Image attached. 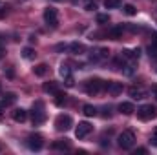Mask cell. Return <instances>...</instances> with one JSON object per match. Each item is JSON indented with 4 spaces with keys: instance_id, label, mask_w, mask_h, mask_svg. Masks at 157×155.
<instances>
[{
    "instance_id": "obj_1",
    "label": "cell",
    "mask_w": 157,
    "mask_h": 155,
    "mask_svg": "<svg viewBox=\"0 0 157 155\" xmlns=\"http://www.w3.org/2000/svg\"><path fill=\"white\" fill-rule=\"evenodd\" d=\"M106 80H101V78H90V80H86L84 82V91L88 93V95H97V93H101V91H104L106 89Z\"/></svg>"
},
{
    "instance_id": "obj_2",
    "label": "cell",
    "mask_w": 157,
    "mask_h": 155,
    "mask_svg": "<svg viewBox=\"0 0 157 155\" xmlns=\"http://www.w3.org/2000/svg\"><path fill=\"white\" fill-rule=\"evenodd\" d=\"M117 144L121 150H132L133 148V144H135V135H133V131H122V133H119L117 137Z\"/></svg>"
},
{
    "instance_id": "obj_3",
    "label": "cell",
    "mask_w": 157,
    "mask_h": 155,
    "mask_svg": "<svg viewBox=\"0 0 157 155\" xmlns=\"http://www.w3.org/2000/svg\"><path fill=\"white\" fill-rule=\"evenodd\" d=\"M137 117H139L141 120H152V119L157 117V110L152 104H144V106H141V108L137 110Z\"/></svg>"
},
{
    "instance_id": "obj_4",
    "label": "cell",
    "mask_w": 157,
    "mask_h": 155,
    "mask_svg": "<svg viewBox=\"0 0 157 155\" xmlns=\"http://www.w3.org/2000/svg\"><path fill=\"white\" fill-rule=\"evenodd\" d=\"M73 126V119L70 115H59L55 119V130L57 131H68Z\"/></svg>"
},
{
    "instance_id": "obj_5",
    "label": "cell",
    "mask_w": 157,
    "mask_h": 155,
    "mask_svg": "<svg viewBox=\"0 0 157 155\" xmlns=\"http://www.w3.org/2000/svg\"><path fill=\"white\" fill-rule=\"evenodd\" d=\"M44 20H46L48 26L57 28L59 26V13H57V9L55 7H46L44 9Z\"/></svg>"
},
{
    "instance_id": "obj_6",
    "label": "cell",
    "mask_w": 157,
    "mask_h": 155,
    "mask_svg": "<svg viewBox=\"0 0 157 155\" xmlns=\"http://www.w3.org/2000/svg\"><path fill=\"white\" fill-rule=\"evenodd\" d=\"M44 120H46V113L42 112V102H35L31 112V122L37 126V124H42Z\"/></svg>"
},
{
    "instance_id": "obj_7",
    "label": "cell",
    "mask_w": 157,
    "mask_h": 155,
    "mask_svg": "<svg viewBox=\"0 0 157 155\" xmlns=\"http://www.w3.org/2000/svg\"><path fill=\"white\" fill-rule=\"evenodd\" d=\"M26 142H28V148L33 150V152H39V150H42V146H44V139H42V135H39V133H31Z\"/></svg>"
},
{
    "instance_id": "obj_8",
    "label": "cell",
    "mask_w": 157,
    "mask_h": 155,
    "mask_svg": "<svg viewBox=\"0 0 157 155\" xmlns=\"http://www.w3.org/2000/svg\"><path fill=\"white\" fill-rule=\"evenodd\" d=\"M91 130H93V126L90 124V122H78L77 130H75V135H77V139H84V137H88L90 133H91Z\"/></svg>"
},
{
    "instance_id": "obj_9",
    "label": "cell",
    "mask_w": 157,
    "mask_h": 155,
    "mask_svg": "<svg viewBox=\"0 0 157 155\" xmlns=\"http://www.w3.org/2000/svg\"><path fill=\"white\" fill-rule=\"evenodd\" d=\"M128 95H130L133 100H141V99L146 97V91H144V88H141V86H132V88L128 89Z\"/></svg>"
},
{
    "instance_id": "obj_10",
    "label": "cell",
    "mask_w": 157,
    "mask_h": 155,
    "mask_svg": "<svg viewBox=\"0 0 157 155\" xmlns=\"http://www.w3.org/2000/svg\"><path fill=\"white\" fill-rule=\"evenodd\" d=\"M106 91L110 93V95H119V93H122V82H115V80H108V84H106Z\"/></svg>"
},
{
    "instance_id": "obj_11",
    "label": "cell",
    "mask_w": 157,
    "mask_h": 155,
    "mask_svg": "<svg viewBox=\"0 0 157 155\" xmlns=\"http://www.w3.org/2000/svg\"><path fill=\"white\" fill-rule=\"evenodd\" d=\"M11 117H13L15 122H24V120L28 119V112H26L24 108H17V110L11 112Z\"/></svg>"
},
{
    "instance_id": "obj_12",
    "label": "cell",
    "mask_w": 157,
    "mask_h": 155,
    "mask_svg": "<svg viewBox=\"0 0 157 155\" xmlns=\"http://www.w3.org/2000/svg\"><path fill=\"white\" fill-rule=\"evenodd\" d=\"M110 55V51L106 49V47H101V49H97L93 55H91V62H99V60H102V59H106Z\"/></svg>"
},
{
    "instance_id": "obj_13",
    "label": "cell",
    "mask_w": 157,
    "mask_h": 155,
    "mask_svg": "<svg viewBox=\"0 0 157 155\" xmlns=\"http://www.w3.org/2000/svg\"><path fill=\"white\" fill-rule=\"evenodd\" d=\"M122 57L128 59V60H137V59L141 57V49H139V47H137V49H124V51H122Z\"/></svg>"
},
{
    "instance_id": "obj_14",
    "label": "cell",
    "mask_w": 157,
    "mask_h": 155,
    "mask_svg": "<svg viewBox=\"0 0 157 155\" xmlns=\"http://www.w3.org/2000/svg\"><path fill=\"white\" fill-rule=\"evenodd\" d=\"M42 89H44V93H49V95H55V93L59 91V84H57V82H53V80H49V82H44V86H42Z\"/></svg>"
},
{
    "instance_id": "obj_15",
    "label": "cell",
    "mask_w": 157,
    "mask_h": 155,
    "mask_svg": "<svg viewBox=\"0 0 157 155\" xmlns=\"http://www.w3.org/2000/svg\"><path fill=\"white\" fill-rule=\"evenodd\" d=\"M68 49L73 53V55H82L84 51H86V47H84V44H80V42H71L70 46H68Z\"/></svg>"
},
{
    "instance_id": "obj_16",
    "label": "cell",
    "mask_w": 157,
    "mask_h": 155,
    "mask_svg": "<svg viewBox=\"0 0 157 155\" xmlns=\"http://www.w3.org/2000/svg\"><path fill=\"white\" fill-rule=\"evenodd\" d=\"M119 112L124 113V115H132V113L135 112V108H133L132 102H121V104H119Z\"/></svg>"
},
{
    "instance_id": "obj_17",
    "label": "cell",
    "mask_w": 157,
    "mask_h": 155,
    "mask_svg": "<svg viewBox=\"0 0 157 155\" xmlns=\"http://www.w3.org/2000/svg\"><path fill=\"white\" fill-rule=\"evenodd\" d=\"M53 148L55 150H70L71 148V142L68 139H59V141L53 142Z\"/></svg>"
},
{
    "instance_id": "obj_18",
    "label": "cell",
    "mask_w": 157,
    "mask_h": 155,
    "mask_svg": "<svg viewBox=\"0 0 157 155\" xmlns=\"http://www.w3.org/2000/svg\"><path fill=\"white\" fill-rule=\"evenodd\" d=\"M122 31H124V29H122V26L112 28V29L108 31V37H110V39H113V40H119V39H121V35H122Z\"/></svg>"
},
{
    "instance_id": "obj_19",
    "label": "cell",
    "mask_w": 157,
    "mask_h": 155,
    "mask_svg": "<svg viewBox=\"0 0 157 155\" xmlns=\"http://www.w3.org/2000/svg\"><path fill=\"white\" fill-rule=\"evenodd\" d=\"M15 100H17V95L9 91V93H6V95H4V99H2V106H4V104H6V106L15 104Z\"/></svg>"
},
{
    "instance_id": "obj_20",
    "label": "cell",
    "mask_w": 157,
    "mask_h": 155,
    "mask_svg": "<svg viewBox=\"0 0 157 155\" xmlns=\"http://www.w3.org/2000/svg\"><path fill=\"white\" fill-rule=\"evenodd\" d=\"M35 55H37V53H35L33 47H24V49H22V57H24L26 60H33Z\"/></svg>"
},
{
    "instance_id": "obj_21",
    "label": "cell",
    "mask_w": 157,
    "mask_h": 155,
    "mask_svg": "<svg viewBox=\"0 0 157 155\" xmlns=\"http://www.w3.org/2000/svg\"><path fill=\"white\" fill-rule=\"evenodd\" d=\"M33 73H35L37 77H44V75L48 73V66H46V64H39V66H35V68H33Z\"/></svg>"
},
{
    "instance_id": "obj_22",
    "label": "cell",
    "mask_w": 157,
    "mask_h": 155,
    "mask_svg": "<svg viewBox=\"0 0 157 155\" xmlns=\"http://www.w3.org/2000/svg\"><path fill=\"white\" fill-rule=\"evenodd\" d=\"M82 112H84V115L86 117H95L97 115V110H95V106H91V104H84Z\"/></svg>"
},
{
    "instance_id": "obj_23",
    "label": "cell",
    "mask_w": 157,
    "mask_h": 155,
    "mask_svg": "<svg viewBox=\"0 0 157 155\" xmlns=\"http://www.w3.org/2000/svg\"><path fill=\"white\" fill-rule=\"evenodd\" d=\"M55 97H57V99H55V104H57V106H64V104H66V95H64L62 91H57Z\"/></svg>"
},
{
    "instance_id": "obj_24",
    "label": "cell",
    "mask_w": 157,
    "mask_h": 155,
    "mask_svg": "<svg viewBox=\"0 0 157 155\" xmlns=\"http://www.w3.org/2000/svg\"><path fill=\"white\" fill-rule=\"evenodd\" d=\"M59 73H60V77H62V78L70 77V75H71V68H70L68 64H62V66H60V70H59Z\"/></svg>"
},
{
    "instance_id": "obj_25",
    "label": "cell",
    "mask_w": 157,
    "mask_h": 155,
    "mask_svg": "<svg viewBox=\"0 0 157 155\" xmlns=\"http://www.w3.org/2000/svg\"><path fill=\"white\" fill-rule=\"evenodd\" d=\"M122 11H124L128 17H133V15H137V9H135V6H132V4H126V6L122 7Z\"/></svg>"
},
{
    "instance_id": "obj_26",
    "label": "cell",
    "mask_w": 157,
    "mask_h": 155,
    "mask_svg": "<svg viewBox=\"0 0 157 155\" xmlns=\"http://www.w3.org/2000/svg\"><path fill=\"white\" fill-rule=\"evenodd\" d=\"M104 6H106V9H115L121 6V0H104Z\"/></svg>"
},
{
    "instance_id": "obj_27",
    "label": "cell",
    "mask_w": 157,
    "mask_h": 155,
    "mask_svg": "<svg viewBox=\"0 0 157 155\" xmlns=\"http://www.w3.org/2000/svg\"><path fill=\"white\" fill-rule=\"evenodd\" d=\"M110 22V15H97V24H108Z\"/></svg>"
},
{
    "instance_id": "obj_28",
    "label": "cell",
    "mask_w": 157,
    "mask_h": 155,
    "mask_svg": "<svg viewBox=\"0 0 157 155\" xmlns=\"http://www.w3.org/2000/svg\"><path fill=\"white\" fill-rule=\"evenodd\" d=\"M122 71H124V75H133V64H126L124 68H122Z\"/></svg>"
},
{
    "instance_id": "obj_29",
    "label": "cell",
    "mask_w": 157,
    "mask_h": 155,
    "mask_svg": "<svg viewBox=\"0 0 157 155\" xmlns=\"http://www.w3.org/2000/svg\"><path fill=\"white\" fill-rule=\"evenodd\" d=\"M64 84H66L68 88H73V86H75V80H73V75H70V77H66V78H64Z\"/></svg>"
},
{
    "instance_id": "obj_30",
    "label": "cell",
    "mask_w": 157,
    "mask_h": 155,
    "mask_svg": "<svg viewBox=\"0 0 157 155\" xmlns=\"http://www.w3.org/2000/svg\"><path fill=\"white\" fill-rule=\"evenodd\" d=\"M150 144L157 148V128L154 130V131H152V137H150Z\"/></svg>"
},
{
    "instance_id": "obj_31",
    "label": "cell",
    "mask_w": 157,
    "mask_h": 155,
    "mask_svg": "<svg viewBox=\"0 0 157 155\" xmlns=\"http://www.w3.org/2000/svg\"><path fill=\"white\" fill-rule=\"evenodd\" d=\"M84 9H86V11H93V9H97V4H95V2H86Z\"/></svg>"
},
{
    "instance_id": "obj_32",
    "label": "cell",
    "mask_w": 157,
    "mask_h": 155,
    "mask_svg": "<svg viewBox=\"0 0 157 155\" xmlns=\"http://www.w3.org/2000/svg\"><path fill=\"white\" fill-rule=\"evenodd\" d=\"M135 153H141V155H144V153H146V148H139V150H137Z\"/></svg>"
},
{
    "instance_id": "obj_33",
    "label": "cell",
    "mask_w": 157,
    "mask_h": 155,
    "mask_svg": "<svg viewBox=\"0 0 157 155\" xmlns=\"http://www.w3.org/2000/svg\"><path fill=\"white\" fill-rule=\"evenodd\" d=\"M4 55H6V49H4V47H0V60L4 59Z\"/></svg>"
},
{
    "instance_id": "obj_34",
    "label": "cell",
    "mask_w": 157,
    "mask_h": 155,
    "mask_svg": "<svg viewBox=\"0 0 157 155\" xmlns=\"http://www.w3.org/2000/svg\"><path fill=\"white\" fill-rule=\"evenodd\" d=\"M2 117H4V106L0 104V119H2Z\"/></svg>"
},
{
    "instance_id": "obj_35",
    "label": "cell",
    "mask_w": 157,
    "mask_h": 155,
    "mask_svg": "<svg viewBox=\"0 0 157 155\" xmlns=\"http://www.w3.org/2000/svg\"><path fill=\"white\" fill-rule=\"evenodd\" d=\"M154 93H155V97H157V86H154Z\"/></svg>"
},
{
    "instance_id": "obj_36",
    "label": "cell",
    "mask_w": 157,
    "mask_h": 155,
    "mask_svg": "<svg viewBox=\"0 0 157 155\" xmlns=\"http://www.w3.org/2000/svg\"><path fill=\"white\" fill-rule=\"evenodd\" d=\"M53 2H62V0H53Z\"/></svg>"
},
{
    "instance_id": "obj_37",
    "label": "cell",
    "mask_w": 157,
    "mask_h": 155,
    "mask_svg": "<svg viewBox=\"0 0 157 155\" xmlns=\"http://www.w3.org/2000/svg\"><path fill=\"white\" fill-rule=\"evenodd\" d=\"M0 91H2V86H0Z\"/></svg>"
}]
</instances>
